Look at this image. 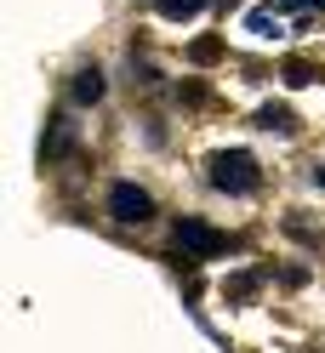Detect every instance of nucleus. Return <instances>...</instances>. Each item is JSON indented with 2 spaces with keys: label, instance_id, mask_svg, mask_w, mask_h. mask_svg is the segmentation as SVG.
I'll return each mask as SVG.
<instances>
[{
  "label": "nucleus",
  "instance_id": "1",
  "mask_svg": "<svg viewBox=\"0 0 325 353\" xmlns=\"http://www.w3.org/2000/svg\"><path fill=\"white\" fill-rule=\"evenodd\" d=\"M206 176H211V188H223V194H251L257 188V160L246 148H223V154H211Z\"/></svg>",
  "mask_w": 325,
  "mask_h": 353
},
{
  "label": "nucleus",
  "instance_id": "7",
  "mask_svg": "<svg viewBox=\"0 0 325 353\" xmlns=\"http://www.w3.org/2000/svg\"><path fill=\"white\" fill-rule=\"evenodd\" d=\"M279 74H286V85H308V80H314L319 69H314V63H302V57H291V63H286Z\"/></svg>",
  "mask_w": 325,
  "mask_h": 353
},
{
  "label": "nucleus",
  "instance_id": "6",
  "mask_svg": "<svg viewBox=\"0 0 325 353\" xmlns=\"http://www.w3.org/2000/svg\"><path fill=\"white\" fill-rule=\"evenodd\" d=\"M257 125H263V131H291V108H279V103H268L263 114H257Z\"/></svg>",
  "mask_w": 325,
  "mask_h": 353
},
{
  "label": "nucleus",
  "instance_id": "8",
  "mask_svg": "<svg viewBox=\"0 0 325 353\" xmlns=\"http://www.w3.org/2000/svg\"><path fill=\"white\" fill-rule=\"evenodd\" d=\"M200 6H206V0H160V12L171 17V23H183V17H194Z\"/></svg>",
  "mask_w": 325,
  "mask_h": 353
},
{
  "label": "nucleus",
  "instance_id": "3",
  "mask_svg": "<svg viewBox=\"0 0 325 353\" xmlns=\"http://www.w3.org/2000/svg\"><path fill=\"white\" fill-rule=\"evenodd\" d=\"M223 245H228V239H223V234H211L206 223H194V216H188V223H177V251H183V256L200 262V256H217Z\"/></svg>",
  "mask_w": 325,
  "mask_h": 353
},
{
  "label": "nucleus",
  "instance_id": "5",
  "mask_svg": "<svg viewBox=\"0 0 325 353\" xmlns=\"http://www.w3.org/2000/svg\"><path fill=\"white\" fill-rule=\"evenodd\" d=\"M103 97V69H80L75 74V103H97Z\"/></svg>",
  "mask_w": 325,
  "mask_h": 353
},
{
  "label": "nucleus",
  "instance_id": "9",
  "mask_svg": "<svg viewBox=\"0 0 325 353\" xmlns=\"http://www.w3.org/2000/svg\"><path fill=\"white\" fill-rule=\"evenodd\" d=\"M188 57H194V63H217V57H223V40H194Z\"/></svg>",
  "mask_w": 325,
  "mask_h": 353
},
{
  "label": "nucleus",
  "instance_id": "4",
  "mask_svg": "<svg viewBox=\"0 0 325 353\" xmlns=\"http://www.w3.org/2000/svg\"><path fill=\"white\" fill-rule=\"evenodd\" d=\"M279 17H286V12H274V6H257V12L246 17V29H251V34H263V40H274V34H286V29H279Z\"/></svg>",
  "mask_w": 325,
  "mask_h": 353
},
{
  "label": "nucleus",
  "instance_id": "10",
  "mask_svg": "<svg viewBox=\"0 0 325 353\" xmlns=\"http://www.w3.org/2000/svg\"><path fill=\"white\" fill-rule=\"evenodd\" d=\"M274 12H325V0H268Z\"/></svg>",
  "mask_w": 325,
  "mask_h": 353
},
{
  "label": "nucleus",
  "instance_id": "2",
  "mask_svg": "<svg viewBox=\"0 0 325 353\" xmlns=\"http://www.w3.org/2000/svg\"><path fill=\"white\" fill-rule=\"evenodd\" d=\"M108 216H115V223H148V216H155V200H148V188H137V183H115L108 188Z\"/></svg>",
  "mask_w": 325,
  "mask_h": 353
},
{
  "label": "nucleus",
  "instance_id": "11",
  "mask_svg": "<svg viewBox=\"0 0 325 353\" xmlns=\"http://www.w3.org/2000/svg\"><path fill=\"white\" fill-rule=\"evenodd\" d=\"M314 183H325V165H319V171H314Z\"/></svg>",
  "mask_w": 325,
  "mask_h": 353
}]
</instances>
